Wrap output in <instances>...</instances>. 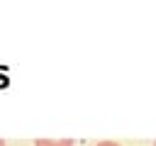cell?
Returning a JSON list of instances; mask_svg holds the SVG:
<instances>
[{
  "label": "cell",
  "mask_w": 156,
  "mask_h": 146,
  "mask_svg": "<svg viewBox=\"0 0 156 146\" xmlns=\"http://www.w3.org/2000/svg\"><path fill=\"white\" fill-rule=\"evenodd\" d=\"M34 146H73L71 139H34Z\"/></svg>",
  "instance_id": "obj_1"
},
{
  "label": "cell",
  "mask_w": 156,
  "mask_h": 146,
  "mask_svg": "<svg viewBox=\"0 0 156 146\" xmlns=\"http://www.w3.org/2000/svg\"><path fill=\"white\" fill-rule=\"evenodd\" d=\"M0 146H5V141H2V139H0Z\"/></svg>",
  "instance_id": "obj_3"
},
{
  "label": "cell",
  "mask_w": 156,
  "mask_h": 146,
  "mask_svg": "<svg viewBox=\"0 0 156 146\" xmlns=\"http://www.w3.org/2000/svg\"><path fill=\"white\" fill-rule=\"evenodd\" d=\"M154 146H156V141H154Z\"/></svg>",
  "instance_id": "obj_4"
},
{
  "label": "cell",
  "mask_w": 156,
  "mask_h": 146,
  "mask_svg": "<svg viewBox=\"0 0 156 146\" xmlns=\"http://www.w3.org/2000/svg\"><path fill=\"white\" fill-rule=\"evenodd\" d=\"M95 146H119L117 141H100V144H95Z\"/></svg>",
  "instance_id": "obj_2"
}]
</instances>
